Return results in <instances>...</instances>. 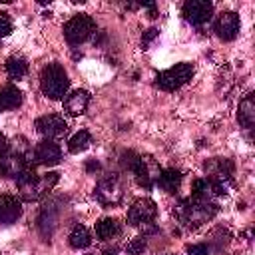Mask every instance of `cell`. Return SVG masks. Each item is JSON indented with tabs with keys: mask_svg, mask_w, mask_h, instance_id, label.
<instances>
[{
	"mask_svg": "<svg viewBox=\"0 0 255 255\" xmlns=\"http://www.w3.org/2000/svg\"><path fill=\"white\" fill-rule=\"evenodd\" d=\"M20 215H22V201L10 193L0 195V223L2 225L16 223Z\"/></svg>",
	"mask_w": 255,
	"mask_h": 255,
	"instance_id": "cell-14",
	"label": "cell"
},
{
	"mask_svg": "<svg viewBox=\"0 0 255 255\" xmlns=\"http://www.w3.org/2000/svg\"><path fill=\"white\" fill-rule=\"evenodd\" d=\"M60 181V173L56 171H48V173H36L34 167H26L18 177H16V185L18 191L22 195V199L26 201H38L40 197H44L50 189L56 187V183Z\"/></svg>",
	"mask_w": 255,
	"mask_h": 255,
	"instance_id": "cell-1",
	"label": "cell"
},
{
	"mask_svg": "<svg viewBox=\"0 0 255 255\" xmlns=\"http://www.w3.org/2000/svg\"><path fill=\"white\" fill-rule=\"evenodd\" d=\"M187 255H209V249L203 243H195L187 247Z\"/></svg>",
	"mask_w": 255,
	"mask_h": 255,
	"instance_id": "cell-27",
	"label": "cell"
},
{
	"mask_svg": "<svg viewBox=\"0 0 255 255\" xmlns=\"http://www.w3.org/2000/svg\"><path fill=\"white\" fill-rule=\"evenodd\" d=\"M169 255H171V253H169Z\"/></svg>",
	"mask_w": 255,
	"mask_h": 255,
	"instance_id": "cell-32",
	"label": "cell"
},
{
	"mask_svg": "<svg viewBox=\"0 0 255 255\" xmlns=\"http://www.w3.org/2000/svg\"><path fill=\"white\" fill-rule=\"evenodd\" d=\"M26 167H30V159L24 155H18L14 151H4L0 155V177H18Z\"/></svg>",
	"mask_w": 255,
	"mask_h": 255,
	"instance_id": "cell-12",
	"label": "cell"
},
{
	"mask_svg": "<svg viewBox=\"0 0 255 255\" xmlns=\"http://www.w3.org/2000/svg\"><path fill=\"white\" fill-rule=\"evenodd\" d=\"M34 126H36V131H38L40 135H44L46 139L62 137V135L68 131V122L64 120V116H58V114L40 116Z\"/></svg>",
	"mask_w": 255,
	"mask_h": 255,
	"instance_id": "cell-10",
	"label": "cell"
},
{
	"mask_svg": "<svg viewBox=\"0 0 255 255\" xmlns=\"http://www.w3.org/2000/svg\"><path fill=\"white\" fill-rule=\"evenodd\" d=\"M131 173H133L135 183H137L139 187L151 189L153 183L157 181L161 169H159V165H157V161H155L153 157H149V155H139V159H137V163L133 165Z\"/></svg>",
	"mask_w": 255,
	"mask_h": 255,
	"instance_id": "cell-7",
	"label": "cell"
},
{
	"mask_svg": "<svg viewBox=\"0 0 255 255\" xmlns=\"http://www.w3.org/2000/svg\"><path fill=\"white\" fill-rule=\"evenodd\" d=\"M155 38H157V30H155V28L145 30V32H143V36H141V46H143V48H147V46L151 44V40H155Z\"/></svg>",
	"mask_w": 255,
	"mask_h": 255,
	"instance_id": "cell-28",
	"label": "cell"
},
{
	"mask_svg": "<svg viewBox=\"0 0 255 255\" xmlns=\"http://www.w3.org/2000/svg\"><path fill=\"white\" fill-rule=\"evenodd\" d=\"M6 149H8V139H6V135L0 131V155H2Z\"/></svg>",
	"mask_w": 255,
	"mask_h": 255,
	"instance_id": "cell-30",
	"label": "cell"
},
{
	"mask_svg": "<svg viewBox=\"0 0 255 255\" xmlns=\"http://www.w3.org/2000/svg\"><path fill=\"white\" fill-rule=\"evenodd\" d=\"M237 120L243 128L251 129L255 126V96L247 94L241 102H239V112H237Z\"/></svg>",
	"mask_w": 255,
	"mask_h": 255,
	"instance_id": "cell-17",
	"label": "cell"
},
{
	"mask_svg": "<svg viewBox=\"0 0 255 255\" xmlns=\"http://www.w3.org/2000/svg\"><path fill=\"white\" fill-rule=\"evenodd\" d=\"M92 34H96V22L88 14H76L64 24V38L72 46L86 42Z\"/></svg>",
	"mask_w": 255,
	"mask_h": 255,
	"instance_id": "cell-5",
	"label": "cell"
},
{
	"mask_svg": "<svg viewBox=\"0 0 255 255\" xmlns=\"http://www.w3.org/2000/svg\"><path fill=\"white\" fill-rule=\"evenodd\" d=\"M4 68H6V74L10 80H22L28 74V62L22 56H10L4 64Z\"/></svg>",
	"mask_w": 255,
	"mask_h": 255,
	"instance_id": "cell-21",
	"label": "cell"
},
{
	"mask_svg": "<svg viewBox=\"0 0 255 255\" xmlns=\"http://www.w3.org/2000/svg\"><path fill=\"white\" fill-rule=\"evenodd\" d=\"M122 233V225L118 219L114 217H102L98 223H96V237L100 241H108V239H114Z\"/></svg>",
	"mask_w": 255,
	"mask_h": 255,
	"instance_id": "cell-18",
	"label": "cell"
},
{
	"mask_svg": "<svg viewBox=\"0 0 255 255\" xmlns=\"http://www.w3.org/2000/svg\"><path fill=\"white\" fill-rule=\"evenodd\" d=\"M70 88V80H68V72L64 70L62 64L52 62L46 64L40 72V90L46 98L50 100H62L66 96Z\"/></svg>",
	"mask_w": 255,
	"mask_h": 255,
	"instance_id": "cell-3",
	"label": "cell"
},
{
	"mask_svg": "<svg viewBox=\"0 0 255 255\" xmlns=\"http://www.w3.org/2000/svg\"><path fill=\"white\" fill-rule=\"evenodd\" d=\"M94 197L102 205H118L124 197V185L118 175H106L94 187Z\"/></svg>",
	"mask_w": 255,
	"mask_h": 255,
	"instance_id": "cell-6",
	"label": "cell"
},
{
	"mask_svg": "<svg viewBox=\"0 0 255 255\" xmlns=\"http://www.w3.org/2000/svg\"><path fill=\"white\" fill-rule=\"evenodd\" d=\"M239 28H241V20L235 12H221L215 18V34L225 42H231L239 34Z\"/></svg>",
	"mask_w": 255,
	"mask_h": 255,
	"instance_id": "cell-13",
	"label": "cell"
},
{
	"mask_svg": "<svg viewBox=\"0 0 255 255\" xmlns=\"http://www.w3.org/2000/svg\"><path fill=\"white\" fill-rule=\"evenodd\" d=\"M104 255H118V249H116V247H112V249H106V251H104Z\"/></svg>",
	"mask_w": 255,
	"mask_h": 255,
	"instance_id": "cell-31",
	"label": "cell"
},
{
	"mask_svg": "<svg viewBox=\"0 0 255 255\" xmlns=\"http://www.w3.org/2000/svg\"><path fill=\"white\" fill-rule=\"evenodd\" d=\"M181 14L191 26H203L213 16V4L207 0H187L181 8Z\"/></svg>",
	"mask_w": 255,
	"mask_h": 255,
	"instance_id": "cell-9",
	"label": "cell"
},
{
	"mask_svg": "<svg viewBox=\"0 0 255 255\" xmlns=\"http://www.w3.org/2000/svg\"><path fill=\"white\" fill-rule=\"evenodd\" d=\"M60 159H62V149L54 139H42L34 147V153H32V163L34 165L50 167V165L60 163Z\"/></svg>",
	"mask_w": 255,
	"mask_h": 255,
	"instance_id": "cell-11",
	"label": "cell"
},
{
	"mask_svg": "<svg viewBox=\"0 0 255 255\" xmlns=\"http://www.w3.org/2000/svg\"><path fill=\"white\" fill-rule=\"evenodd\" d=\"M163 191L167 193H175L179 189V183H181V171L175 169V167H167V169H161L157 181H155Z\"/></svg>",
	"mask_w": 255,
	"mask_h": 255,
	"instance_id": "cell-19",
	"label": "cell"
},
{
	"mask_svg": "<svg viewBox=\"0 0 255 255\" xmlns=\"http://www.w3.org/2000/svg\"><path fill=\"white\" fill-rule=\"evenodd\" d=\"M157 215V205L153 199L149 197H141L137 201H133V205L128 211V223L133 227H143L147 223H153Z\"/></svg>",
	"mask_w": 255,
	"mask_h": 255,
	"instance_id": "cell-8",
	"label": "cell"
},
{
	"mask_svg": "<svg viewBox=\"0 0 255 255\" xmlns=\"http://www.w3.org/2000/svg\"><path fill=\"white\" fill-rule=\"evenodd\" d=\"M10 32H12V20H10V14L0 12V38H6Z\"/></svg>",
	"mask_w": 255,
	"mask_h": 255,
	"instance_id": "cell-26",
	"label": "cell"
},
{
	"mask_svg": "<svg viewBox=\"0 0 255 255\" xmlns=\"http://www.w3.org/2000/svg\"><path fill=\"white\" fill-rule=\"evenodd\" d=\"M88 104H90V92L86 90H74L64 98V110L70 116H82L88 110Z\"/></svg>",
	"mask_w": 255,
	"mask_h": 255,
	"instance_id": "cell-16",
	"label": "cell"
},
{
	"mask_svg": "<svg viewBox=\"0 0 255 255\" xmlns=\"http://www.w3.org/2000/svg\"><path fill=\"white\" fill-rule=\"evenodd\" d=\"M90 143H92L90 131H88V129H80V131H76V133L68 139V149H70L72 153H80V151L88 149Z\"/></svg>",
	"mask_w": 255,
	"mask_h": 255,
	"instance_id": "cell-23",
	"label": "cell"
},
{
	"mask_svg": "<svg viewBox=\"0 0 255 255\" xmlns=\"http://www.w3.org/2000/svg\"><path fill=\"white\" fill-rule=\"evenodd\" d=\"M86 171H90V173L92 171H100V163L96 159H88L86 161Z\"/></svg>",
	"mask_w": 255,
	"mask_h": 255,
	"instance_id": "cell-29",
	"label": "cell"
},
{
	"mask_svg": "<svg viewBox=\"0 0 255 255\" xmlns=\"http://www.w3.org/2000/svg\"><path fill=\"white\" fill-rule=\"evenodd\" d=\"M68 241H70V245L74 247V249H86V247H90V243H92V235H90V231H88V227L86 225H74V229L70 231V235H68Z\"/></svg>",
	"mask_w": 255,
	"mask_h": 255,
	"instance_id": "cell-22",
	"label": "cell"
},
{
	"mask_svg": "<svg viewBox=\"0 0 255 255\" xmlns=\"http://www.w3.org/2000/svg\"><path fill=\"white\" fill-rule=\"evenodd\" d=\"M219 211L217 203L213 199H203V197H187L175 207L177 219L187 225V227H197L201 223H207L215 213Z\"/></svg>",
	"mask_w": 255,
	"mask_h": 255,
	"instance_id": "cell-2",
	"label": "cell"
},
{
	"mask_svg": "<svg viewBox=\"0 0 255 255\" xmlns=\"http://www.w3.org/2000/svg\"><path fill=\"white\" fill-rule=\"evenodd\" d=\"M56 225H58V207H56V203H48V205H44L40 209V215H38V231L48 241L54 235Z\"/></svg>",
	"mask_w": 255,
	"mask_h": 255,
	"instance_id": "cell-15",
	"label": "cell"
},
{
	"mask_svg": "<svg viewBox=\"0 0 255 255\" xmlns=\"http://www.w3.org/2000/svg\"><path fill=\"white\" fill-rule=\"evenodd\" d=\"M22 104V92L16 86H4L0 88V112L16 110Z\"/></svg>",
	"mask_w": 255,
	"mask_h": 255,
	"instance_id": "cell-20",
	"label": "cell"
},
{
	"mask_svg": "<svg viewBox=\"0 0 255 255\" xmlns=\"http://www.w3.org/2000/svg\"><path fill=\"white\" fill-rule=\"evenodd\" d=\"M145 247H147V237L145 235H137V237H133L126 243V251L129 255H141L145 251Z\"/></svg>",
	"mask_w": 255,
	"mask_h": 255,
	"instance_id": "cell-24",
	"label": "cell"
},
{
	"mask_svg": "<svg viewBox=\"0 0 255 255\" xmlns=\"http://www.w3.org/2000/svg\"><path fill=\"white\" fill-rule=\"evenodd\" d=\"M191 78H193V66L187 62H179V64L159 72L155 78V84L165 92H175L181 86H185Z\"/></svg>",
	"mask_w": 255,
	"mask_h": 255,
	"instance_id": "cell-4",
	"label": "cell"
},
{
	"mask_svg": "<svg viewBox=\"0 0 255 255\" xmlns=\"http://www.w3.org/2000/svg\"><path fill=\"white\" fill-rule=\"evenodd\" d=\"M137 159H139V153H135V151H131V149H129V151H124V153H122V167L131 171L133 165L137 163Z\"/></svg>",
	"mask_w": 255,
	"mask_h": 255,
	"instance_id": "cell-25",
	"label": "cell"
}]
</instances>
